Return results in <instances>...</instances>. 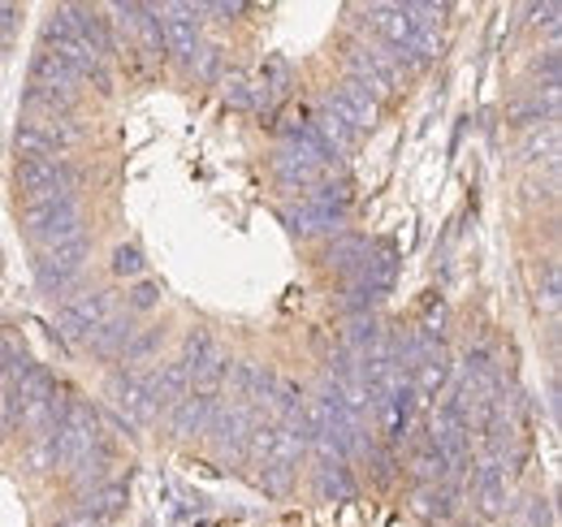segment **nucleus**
I'll use <instances>...</instances> for the list:
<instances>
[{"mask_svg": "<svg viewBox=\"0 0 562 527\" xmlns=\"http://www.w3.org/2000/svg\"><path fill=\"white\" fill-rule=\"evenodd\" d=\"M95 441H104L95 406L70 394V406H66V415H61L57 433H53V455H57V467H74V462L82 459Z\"/></svg>", "mask_w": 562, "mask_h": 527, "instance_id": "f257e3e1", "label": "nucleus"}, {"mask_svg": "<svg viewBox=\"0 0 562 527\" xmlns=\"http://www.w3.org/2000/svg\"><path fill=\"white\" fill-rule=\"evenodd\" d=\"M156 9V22H160V40H165V53H173L178 61H195L200 53V4H187V0H169V4H151Z\"/></svg>", "mask_w": 562, "mask_h": 527, "instance_id": "f03ea898", "label": "nucleus"}, {"mask_svg": "<svg viewBox=\"0 0 562 527\" xmlns=\"http://www.w3.org/2000/svg\"><path fill=\"white\" fill-rule=\"evenodd\" d=\"M342 66H347V78L355 82H363L376 100L381 96H390L398 82H403V69L394 66V57L385 53V48H372V44H347V53H342Z\"/></svg>", "mask_w": 562, "mask_h": 527, "instance_id": "7ed1b4c3", "label": "nucleus"}, {"mask_svg": "<svg viewBox=\"0 0 562 527\" xmlns=\"http://www.w3.org/2000/svg\"><path fill=\"white\" fill-rule=\"evenodd\" d=\"M87 256H91V243H87V238H78L70 247L40 251V260H35V281H40V290H44V294H57V299L74 294V281L82 277Z\"/></svg>", "mask_w": 562, "mask_h": 527, "instance_id": "20e7f679", "label": "nucleus"}, {"mask_svg": "<svg viewBox=\"0 0 562 527\" xmlns=\"http://www.w3.org/2000/svg\"><path fill=\"white\" fill-rule=\"evenodd\" d=\"M13 182L22 187V195H57V191H74L78 169L61 156H18Z\"/></svg>", "mask_w": 562, "mask_h": 527, "instance_id": "39448f33", "label": "nucleus"}, {"mask_svg": "<svg viewBox=\"0 0 562 527\" xmlns=\"http://www.w3.org/2000/svg\"><path fill=\"white\" fill-rule=\"evenodd\" d=\"M104 18H113V35H122L126 44H135L143 57H165V40H160V22L151 4H109Z\"/></svg>", "mask_w": 562, "mask_h": 527, "instance_id": "423d86ee", "label": "nucleus"}, {"mask_svg": "<svg viewBox=\"0 0 562 527\" xmlns=\"http://www.w3.org/2000/svg\"><path fill=\"white\" fill-rule=\"evenodd\" d=\"M117 312V294L113 290H78L66 294L61 307H57V321L70 337H87L95 325H104L109 316Z\"/></svg>", "mask_w": 562, "mask_h": 527, "instance_id": "0eeeda50", "label": "nucleus"}, {"mask_svg": "<svg viewBox=\"0 0 562 527\" xmlns=\"http://www.w3.org/2000/svg\"><path fill=\"white\" fill-rule=\"evenodd\" d=\"M109 406L117 411V419L131 428V433H143L151 419H156V402L147 394L139 372H117L109 381Z\"/></svg>", "mask_w": 562, "mask_h": 527, "instance_id": "6e6552de", "label": "nucleus"}, {"mask_svg": "<svg viewBox=\"0 0 562 527\" xmlns=\"http://www.w3.org/2000/svg\"><path fill=\"white\" fill-rule=\"evenodd\" d=\"M66 18L74 22L78 40H82L100 61H113V57H117V35H113V26H109V18H104L100 4H66Z\"/></svg>", "mask_w": 562, "mask_h": 527, "instance_id": "1a4fd4ad", "label": "nucleus"}, {"mask_svg": "<svg viewBox=\"0 0 562 527\" xmlns=\"http://www.w3.org/2000/svg\"><path fill=\"white\" fill-rule=\"evenodd\" d=\"M269 169H273L281 191H290V195H307V191H316V187L325 182V173H321L316 165H307L290 143H278V147H273Z\"/></svg>", "mask_w": 562, "mask_h": 527, "instance_id": "9d476101", "label": "nucleus"}, {"mask_svg": "<svg viewBox=\"0 0 562 527\" xmlns=\"http://www.w3.org/2000/svg\"><path fill=\"white\" fill-rule=\"evenodd\" d=\"M31 82H40V87H48V91H61V96H70L78 100L82 96V74L66 61V57H57L53 48H35V57H31Z\"/></svg>", "mask_w": 562, "mask_h": 527, "instance_id": "9b49d317", "label": "nucleus"}, {"mask_svg": "<svg viewBox=\"0 0 562 527\" xmlns=\"http://www.w3.org/2000/svg\"><path fill=\"white\" fill-rule=\"evenodd\" d=\"M450 377H454V363H450L446 341L437 337V341L428 346V355L420 359V368H416L407 381H412V390H416V397H420V402H432V397L450 385Z\"/></svg>", "mask_w": 562, "mask_h": 527, "instance_id": "f8f14e48", "label": "nucleus"}, {"mask_svg": "<svg viewBox=\"0 0 562 527\" xmlns=\"http://www.w3.org/2000/svg\"><path fill=\"white\" fill-rule=\"evenodd\" d=\"M143 385H147V394L156 402V415H160V411L169 415V411L187 397V390H191V372H187L182 363H165V368H151V372L143 377Z\"/></svg>", "mask_w": 562, "mask_h": 527, "instance_id": "ddd939ff", "label": "nucleus"}, {"mask_svg": "<svg viewBox=\"0 0 562 527\" xmlns=\"http://www.w3.org/2000/svg\"><path fill=\"white\" fill-rule=\"evenodd\" d=\"M347 281L363 285L372 299L390 294V290H394V281H398V256H394V247H372V251H368V260L359 264V272L347 277Z\"/></svg>", "mask_w": 562, "mask_h": 527, "instance_id": "4468645a", "label": "nucleus"}, {"mask_svg": "<svg viewBox=\"0 0 562 527\" xmlns=\"http://www.w3.org/2000/svg\"><path fill=\"white\" fill-rule=\"evenodd\" d=\"M131 337H135V316L131 312H113L104 325H95L82 341H87V350L95 359H122V350H126Z\"/></svg>", "mask_w": 562, "mask_h": 527, "instance_id": "2eb2a0df", "label": "nucleus"}, {"mask_svg": "<svg viewBox=\"0 0 562 527\" xmlns=\"http://www.w3.org/2000/svg\"><path fill=\"white\" fill-rule=\"evenodd\" d=\"M281 134H285L281 143H290V147H294V152H299L307 165H316L321 173H329V169L338 165V156L329 152V143L316 134V126H312V122H285V126H281Z\"/></svg>", "mask_w": 562, "mask_h": 527, "instance_id": "dca6fc26", "label": "nucleus"}, {"mask_svg": "<svg viewBox=\"0 0 562 527\" xmlns=\"http://www.w3.org/2000/svg\"><path fill=\"white\" fill-rule=\"evenodd\" d=\"M109 471H113V450H109L104 441H95V446H91V450H87V455H82V459L70 467L74 493H78V497L95 493L100 484H109V480H113Z\"/></svg>", "mask_w": 562, "mask_h": 527, "instance_id": "f3484780", "label": "nucleus"}, {"mask_svg": "<svg viewBox=\"0 0 562 527\" xmlns=\"http://www.w3.org/2000/svg\"><path fill=\"white\" fill-rule=\"evenodd\" d=\"M212 406H216V397L191 394V390H187V397L169 411V428H173V437H204V433H209Z\"/></svg>", "mask_w": 562, "mask_h": 527, "instance_id": "a211bd4d", "label": "nucleus"}, {"mask_svg": "<svg viewBox=\"0 0 562 527\" xmlns=\"http://www.w3.org/2000/svg\"><path fill=\"white\" fill-rule=\"evenodd\" d=\"M126 502H131V489H126L122 480H109V484H100L95 493L78 497V515H87V519H95V524H109V519H117V515L126 511Z\"/></svg>", "mask_w": 562, "mask_h": 527, "instance_id": "6ab92c4d", "label": "nucleus"}, {"mask_svg": "<svg viewBox=\"0 0 562 527\" xmlns=\"http://www.w3.org/2000/svg\"><path fill=\"white\" fill-rule=\"evenodd\" d=\"M368 251H372V243H368L363 234L342 229V234H338V238L325 247L321 264H325V268H334V272H342V277H355V272H359V264L368 260Z\"/></svg>", "mask_w": 562, "mask_h": 527, "instance_id": "aec40b11", "label": "nucleus"}, {"mask_svg": "<svg viewBox=\"0 0 562 527\" xmlns=\"http://www.w3.org/2000/svg\"><path fill=\"white\" fill-rule=\"evenodd\" d=\"M412 475L420 480V489H432V484L450 480V467L441 459V450L428 441V433H416V437H412Z\"/></svg>", "mask_w": 562, "mask_h": 527, "instance_id": "412c9836", "label": "nucleus"}, {"mask_svg": "<svg viewBox=\"0 0 562 527\" xmlns=\"http://www.w3.org/2000/svg\"><path fill=\"white\" fill-rule=\"evenodd\" d=\"M519 156L528 165H546L550 173H559V126L554 122L550 126H537V131L519 143Z\"/></svg>", "mask_w": 562, "mask_h": 527, "instance_id": "4be33fe9", "label": "nucleus"}, {"mask_svg": "<svg viewBox=\"0 0 562 527\" xmlns=\"http://www.w3.org/2000/svg\"><path fill=\"white\" fill-rule=\"evenodd\" d=\"M74 104H78V100L61 96V91H48V87H40V82H31V87L22 91L26 117H70Z\"/></svg>", "mask_w": 562, "mask_h": 527, "instance_id": "5701e85b", "label": "nucleus"}, {"mask_svg": "<svg viewBox=\"0 0 562 527\" xmlns=\"http://www.w3.org/2000/svg\"><path fill=\"white\" fill-rule=\"evenodd\" d=\"M316 489H321V497H325V502H334V506H342V502H355L359 484H355L351 462H338V467H321V475H316Z\"/></svg>", "mask_w": 562, "mask_h": 527, "instance_id": "b1692460", "label": "nucleus"}, {"mask_svg": "<svg viewBox=\"0 0 562 527\" xmlns=\"http://www.w3.org/2000/svg\"><path fill=\"white\" fill-rule=\"evenodd\" d=\"M537 307L541 312H559V299H562V277H559V264L554 260H541L537 268Z\"/></svg>", "mask_w": 562, "mask_h": 527, "instance_id": "393cba45", "label": "nucleus"}, {"mask_svg": "<svg viewBox=\"0 0 562 527\" xmlns=\"http://www.w3.org/2000/svg\"><path fill=\"white\" fill-rule=\"evenodd\" d=\"M338 96H342V100L351 104V109L359 113V117H363V122H368V126H376V109H381V100H376V96H372V91H368L363 82L347 78V82L338 87Z\"/></svg>", "mask_w": 562, "mask_h": 527, "instance_id": "a878e982", "label": "nucleus"}, {"mask_svg": "<svg viewBox=\"0 0 562 527\" xmlns=\"http://www.w3.org/2000/svg\"><path fill=\"white\" fill-rule=\"evenodd\" d=\"M265 87H269V96L273 100H285L290 96V82H294V74H290V61H281V57H265V66H260V74H256Z\"/></svg>", "mask_w": 562, "mask_h": 527, "instance_id": "bb28decb", "label": "nucleus"}, {"mask_svg": "<svg viewBox=\"0 0 562 527\" xmlns=\"http://www.w3.org/2000/svg\"><path fill=\"white\" fill-rule=\"evenodd\" d=\"M160 341H165V329L156 325V329H135V337L126 341V350H122V359L126 363H147L156 350H160Z\"/></svg>", "mask_w": 562, "mask_h": 527, "instance_id": "cd10ccee", "label": "nucleus"}, {"mask_svg": "<svg viewBox=\"0 0 562 527\" xmlns=\"http://www.w3.org/2000/svg\"><path fill=\"white\" fill-rule=\"evenodd\" d=\"M113 272H117V277H126V281H143L147 260H143V251L135 247V243H126V247H117V251H113Z\"/></svg>", "mask_w": 562, "mask_h": 527, "instance_id": "c85d7f7f", "label": "nucleus"}, {"mask_svg": "<svg viewBox=\"0 0 562 527\" xmlns=\"http://www.w3.org/2000/svg\"><path fill=\"white\" fill-rule=\"evenodd\" d=\"M191 69H195V78H200V82H216V78H221V69H225V53H221L216 44H200V53H195Z\"/></svg>", "mask_w": 562, "mask_h": 527, "instance_id": "c756f323", "label": "nucleus"}, {"mask_svg": "<svg viewBox=\"0 0 562 527\" xmlns=\"http://www.w3.org/2000/svg\"><path fill=\"white\" fill-rule=\"evenodd\" d=\"M212 350H216V341H212L209 333H191V337H187V346H182V359H178V363H182V368H187V372H195V368H200V363H204V359H209Z\"/></svg>", "mask_w": 562, "mask_h": 527, "instance_id": "7c9ffc66", "label": "nucleus"}, {"mask_svg": "<svg viewBox=\"0 0 562 527\" xmlns=\"http://www.w3.org/2000/svg\"><path fill=\"white\" fill-rule=\"evenodd\" d=\"M221 87H225V100H229L234 109H251V78H247L243 69H229V74L221 78Z\"/></svg>", "mask_w": 562, "mask_h": 527, "instance_id": "2f4dec72", "label": "nucleus"}, {"mask_svg": "<svg viewBox=\"0 0 562 527\" xmlns=\"http://www.w3.org/2000/svg\"><path fill=\"white\" fill-rule=\"evenodd\" d=\"M126 299H131V316H135V312H147V307H156V299H160V285H156V281H135Z\"/></svg>", "mask_w": 562, "mask_h": 527, "instance_id": "473e14b6", "label": "nucleus"}, {"mask_svg": "<svg viewBox=\"0 0 562 527\" xmlns=\"http://www.w3.org/2000/svg\"><path fill=\"white\" fill-rule=\"evenodd\" d=\"M537 74L546 78V87H559V74H562V57H559V48H550V53H541L537 57Z\"/></svg>", "mask_w": 562, "mask_h": 527, "instance_id": "72a5a7b5", "label": "nucleus"}, {"mask_svg": "<svg viewBox=\"0 0 562 527\" xmlns=\"http://www.w3.org/2000/svg\"><path fill=\"white\" fill-rule=\"evenodd\" d=\"M519 527H550V502L532 497V502L524 506V519H519Z\"/></svg>", "mask_w": 562, "mask_h": 527, "instance_id": "f704fd0d", "label": "nucleus"}, {"mask_svg": "<svg viewBox=\"0 0 562 527\" xmlns=\"http://www.w3.org/2000/svg\"><path fill=\"white\" fill-rule=\"evenodd\" d=\"M53 527H100L95 519H87V515H78V511H70V515H61Z\"/></svg>", "mask_w": 562, "mask_h": 527, "instance_id": "c9c22d12", "label": "nucleus"}, {"mask_svg": "<svg viewBox=\"0 0 562 527\" xmlns=\"http://www.w3.org/2000/svg\"><path fill=\"white\" fill-rule=\"evenodd\" d=\"M0 48H4V44H0Z\"/></svg>", "mask_w": 562, "mask_h": 527, "instance_id": "e433bc0d", "label": "nucleus"}]
</instances>
